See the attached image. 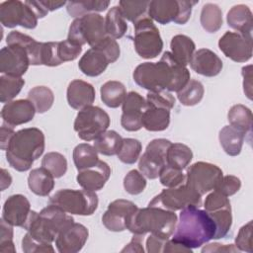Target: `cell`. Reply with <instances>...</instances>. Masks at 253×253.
<instances>
[{"instance_id": "35", "label": "cell", "mask_w": 253, "mask_h": 253, "mask_svg": "<svg viewBox=\"0 0 253 253\" xmlns=\"http://www.w3.org/2000/svg\"><path fill=\"white\" fill-rule=\"evenodd\" d=\"M123 137L116 130H106L94 140V147L98 153L113 156L118 154Z\"/></svg>"}, {"instance_id": "36", "label": "cell", "mask_w": 253, "mask_h": 253, "mask_svg": "<svg viewBox=\"0 0 253 253\" xmlns=\"http://www.w3.org/2000/svg\"><path fill=\"white\" fill-rule=\"evenodd\" d=\"M73 162L78 171L93 167L99 161L98 152L89 143H79L73 149Z\"/></svg>"}, {"instance_id": "26", "label": "cell", "mask_w": 253, "mask_h": 253, "mask_svg": "<svg viewBox=\"0 0 253 253\" xmlns=\"http://www.w3.org/2000/svg\"><path fill=\"white\" fill-rule=\"evenodd\" d=\"M227 25L244 36H252V12L247 5L238 4L230 8L226 16Z\"/></svg>"}, {"instance_id": "1", "label": "cell", "mask_w": 253, "mask_h": 253, "mask_svg": "<svg viewBox=\"0 0 253 253\" xmlns=\"http://www.w3.org/2000/svg\"><path fill=\"white\" fill-rule=\"evenodd\" d=\"M134 82L148 91L178 92L189 82L190 71L178 63L170 51H165L158 62H143L132 73Z\"/></svg>"}, {"instance_id": "45", "label": "cell", "mask_w": 253, "mask_h": 253, "mask_svg": "<svg viewBox=\"0 0 253 253\" xmlns=\"http://www.w3.org/2000/svg\"><path fill=\"white\" fill-rule=\"evenodd\" d=\"M145 100L147 107L163 108L170 111L175 106L174 96L171 94V92L166 90L148 91Z\"/></svg>"}, {"instance_id": "9", "label": "cell", "mask_w": 253, "mask_h": 253, "mask_svg": "<svg viewBox=\"0 0 253 253\" xmlns=\"http://www.w3.org/2000/svg\"><path fill=\"white\" fill-rule=\"evenodd\" d=\"M133 44L136 53L145 59L155 58L163 48L158 28L149 17H143L133 24Z\"/></svg>"}, {"instance_id": "6", "label": "cell", "mask_w": 253, "mask_h": 253, "mask_svg": "<svg viewBox=\"0 0 253 253\" xmlns=\"http://www.w3.org/2000/svg\"><path fill=\"white\" fill-rule=\"evenodd\" d=\"M49 203L61 208L69 214L91 215L98 208V196L93 191L61 189L55 192Z\"/></svg>"}, {"instance_id": "52", "label": "cell", "mask_w": 253, "mask_h": 253, "mask_svg": "<svg viewBox=\"0 0 253 253\" xmlns=\"http://www.w3.org/2000/svg\"><path fill=\"white\" fill-rule=\"evenodd\" d=\"M22 250L25 253H39V252H54L51 243H42L33 239L26 233L22 239Z\"/></svg>"}, {"instance_id": "14", "label": "cell", "mask_w": 253, "mask_h": 253, "mask_svg": "<svg viewBox=\"0 0 253 253\" xmlns=\"http://www.w3.org/2000/svg\"><path fill=\"white\" fill-rule=\"evenodd\" d=\"M38 20L33 9L25 2L9 0L0 4V21L6 28L21 26L25 29H35Z\"/></svg>"}, {"instance_id": "8", "label": "cell", "mask_w": 253, "mask_h": 253, "mask_svg": "<svg viewBox=\"0 0 253 253\" xmlns=\"http://www.w3.org/2000/svg\"><path fill=\"white\" fill-rule=\"evenodd\" d=\"M110 126L109 115L100 107L88 106L80 110L74 121V130L85 141L95 140Z\"/></svg>"}, {"instance_id": "33", "label": "cell", "mask_w": 253, "mask_h": 253, "mask_svg": "<svg viewBox=\"0 0 253 253\" xmlns=\"http://www.w3.org/2000/svg\"><path fill=\"white\" fill-rule=\"evenodd\" d=\"M200 22L203 29L208 33L217 32L223 23L222 11L214 3H207L201 11Z\"/></svg>"}, {"instance_id": "48", "label": "cell", "mask_w": 253, "mask_h": 253, "mask_svg": "<svg viewBox=\"0 0 253 253\" xmlns=\"http://www.w3.org/2000/svg\"><path fill=\"white\" fill-rule=\"evenodd\" d=\"M82 51V46L76 44L69 40L58 42L57 43V55L60 63L72 61L76 59Z\"/></svg>"}, {"instance_id": "25", "label": "cell", "mask_w": 253, "mask_h": 253, "mask_svg": "<svg viewBox=\"0 0 253 253\" xmlns=\"http://www.w3.org/2000/svg\"><path fill=\"white\" fill-rule=\"evenodd\" d=\"M148 17L161 24L167 25L176 22L180 13V5L177 0H153L148 4Z\"/></svg>"}, {"instance_id": "13", "label": "cell", "mask_w": 253, "mask_h": 253, "mask_svg": "<svg viewBox=\"0 0 253 253\" xmlns=\"http://www.w3.org/2000/svg\"><path fill=\"white\" fill-rule=\"evenodd\" d=\"M171 143L165 138L151 140L139 157L138 170L140 173L151 180L158 178L161 169L167 164V150Z\"/></svg>"}, {"instance_id": "55", "label": "cell", "mask_w": 253, "mask_h": 253, "mask_svg": "<svg viewBox=\"0 0 253 253\" xmlns=\"http://www.w3.org/2000/svg\"><path fill=\"white\" fill-rule=\"evenodd\" d=\"M243 76V91L249 100H252V65L243 66L241 69Z\"/></svg>"}, {"instance_id": "62", "label": "cell", "mask_w": 253, "mask_h": 253, "mask_svg": "<svg viewBox=\"0 0 253 253\" xmlns=\"http://www.w3.org/2000/svg\"><path fill=\"white\" fill-rule=\"evenodd\" d=\"M43 5L46 7V9L49 11H54L57 10L61 7H63L67 2L65 1H51V0H44L42 1Z\"/></svg>"}, {"instance_id": "10", "label": "cell", "mask_w": 253, "mask_h": 253, "mask_svg": "<svg viewBox=\"0 0 253 253\" xmlns=\"http://www.w3.org/2000/svg\"><path fill=\"white\" fill-rule=\"evenodd\" d=\"M223 176L222 170L211 163L199 161L187 168L185 184L200 196L213 190Z\"/></svg>"}, {"instance_id": "40", "label": "cell", "mask_w": 253, "mask_h": 253, "mask_svg": "<svg viewBox=\"0 0 253 253\" xmlns=\"http://www.w3.org/2000/svg\"><path fill=\"white\" fill-rule=\"evenodd\" d=\"M205 94L204 85L196 79H190L189 82L177 92V98L184 106H195L199 104Z\"/></svg>"}, {"instance_id": "4", "label": "cell", "mask_w": 253, "mask_h": 253, "mask_svg": "<svg viewBox=\"0 0 253 253\" xmlns=\"http://www.w3.org/2000/svg\"><path fill=\"white\" fill-rule=\"evenodd\" d=\"M177 221L178 217L175 211L148 206L138 209L134 212L128 222L127 229L133 234L143 236L150 233L167 240L173 235Z\"/></svg>"}, {"instance_id": "20", "label": "cell", "mask_w": 253, "mask_h": 253, "mask_svg": "<svg viewBox=\"0 0 253 253\" xmlns=\"http://www.w3.org/2000/svg\"><path fill=\"white\" fill-rule=\"evenodd\" d=\"M36 109L28 99L14 100L6 103L1 110L3 123L14 127L32 121L35 117Z\"/></svg>"}, {"instance_id": "38", "label": "cell", "mask_w": 253, "mask_h": 253, "mask_svg": "<svg viewBox=\"0 0 253 253\" xmlns=\"http://www.w3.org/2000/svg\"><path fill=\"white\" fill-rule=\"evenodd\" d=\"M106 33L109 37L117 40L125 36L127 30V24L123 17L119 6L112 7L105 18Z\"/></svg>"}, {"instance_id": "49", "label": "cell", "mask_w": 253, "mask_h": 253, "mask_svg": "<svg viewBox=\"0 0 253 253\" xmlns=\"http://www.w3.org/2000/svg\"><path fill=\"white\" fill-rule=\"evenodd\" d=\"M235 247L239 251H245L248 253L253 252L252 220L248 221L246 224L240 227L235 238Z\"/></svg>"}, {"instance_id": "32", "label": "cell", "mask_w": 253, "mask_h": 253, "mask_svg": "<svg viewBox=\"0 0 253 253\" xmlns=\"http://www.w3.org/2000/svg\"><path fill=\"white\" fill-rule=\"evenodd\" d=\"M227 120L231 126L243 131L246 134L251 133L252 112L248 107L242 104L232 106L227 113Z\"/></svg>"}, {"instance_id": "58", "label": "cell", "mask_w": 253, "mask_h": 253, "mask_svg": "<svg viewBox=\"0 0 253 253\" xmlns=\"http://www.w3.org/2000/svg\"><path fill=\"white\" fill-rule=\"evenodd\" d=\"M202 252H239V250L235 247V245L228 244H219V243H211L206 245L203 249Z\"/></svg>"}, {"instance_id": "51", "label": "cell", "mask_w": 253, "mask_h": 253, "mask_svg": "<svg viewBox=\"0 0 253 253\" xmlns=\"http://www.w3.org/2000/svg\"><path fill=\"white\" fill-rule=\"evenodd\" d=\"M0 226V251L3 253H15L16 248L13 242V225L1 218Z\"/></svg>"}, {"instance_id": "46", "label": "cell", "mask_w": 253, "mask_h": 253, "mask_svg": "<svg viewBox=\"0 0 253 253\" xmlns=\"http://www.w3.org/2000/svg\"><path fill=\"white\" fill-rule=\"evenodd\" d=\"M159 181L166 188L178 187L185 183L186 174L183 173V170L165 165L159 173Z\"/></svg>"}, {"instance_id": "22", "label": "cell", "mask_w": 253, "mask_h": 253, "mask_svg": "<svg viewBox=\"0 0 253 253\" xmlns=\"http://www.w3.org/2000/svg\"><path fill=\"white\" fill-rule=\"evenodd\" d=\"M189 64L195 72L206 77L216 76L222 69L221 59L215 52L209 48L196 50Z\"/></svg>"}, {"instance_id": "17", "label": "cell", "mask_w": 253, "mask_h": 253, "mask_svg": "<svg viewBox=\"0 0 253 253\" xmlns=\"http://www.w3.org/2000/svg\"><path fill=\"white\" fill-rule=\"evenodd\" d=\"M146 108V100L139 93L128 92L122 104V126L127 131L139 130L142 127V115Z\"/></svg>"}, {"instance_id": "54", "label": "cell", "mask_w": 253, "mask_h": 253, "mask_svg": "<svg viewBox=\"0 0 253 253\" xmlns=\"http://www.w3.org/2000/svg\"><path fill=\"white\" fill-rule=\"evenodd\" d=\"M168 240V239H167ZM161 237L150 234L146 239V251L148 253H160L163 252L164 245L167 241Z\"/></svg>"}, {"instance_id": "42", "label": "cell", "mask_w": 253, "mask_h": 253, "mask_svg": "<svg viewBox=\"0 0 253 253\" xmlns=\"http://www.w3.org/2000/svg\"><path fill=\"white\" fill-rule=\"evenodd\" d=\"M142 150L141 142L135 138H123L118 152V158L125 164H134L140 156Z\"/></svg>"}, {"instance_id": "60", "label": "cell", "mask_w": 253, "mask_h": 253, "mask_svg": "<svg viewBox=\"0 0 253 253\" xmlns=\"http://www.w3.org/2000/svg\"><path fill=\"white\" fill-rule=\"evenodd\" d=\"M25 3L33 9V11L35 12V14L37 15V17L39 19H42V18L45 17L48 13V10L43 5L42 1H34V0L31 1L30 0V1H25Z\"/></svg>"}, {"instance_id": "15", "label": "cell", "mask_w": 253, "mask_h": 253, "mask_svg": "<svg viewBox=\"0 0 253 253\" xmlns=\"http://www.w3.org/2000/svg\"><path fill=\"white\" fill-rule=\"evenodd\" d=\"M222 53L235 62H246L252 57V36L237 32H225L218 41Z\"/></svg>"}, {"instance_id": "7", "label": "cell", "mask_w": 253, "mask_h": 253, "mask_svg": "<svg viewBox=\"0 0 253 253\" xmlns=\"http://www.w3.org/2000/svg\"><path fill=\"white\" fill-rule=\"evenodd\" d=\"M107 37L105 18L98 13H92L74 19L69 27L67 40L81 46L88 43L94 47Z\"/></svg>"}, {"instance_id": "5", "label": "cell", "mask_w": 253, "mask_h": 253, "mask_svg": "<svg viewBox=\"0 0 253 253\" xmlns=\"http://www.w3.org/2000/svg\"><path fill=\"white\" fill-rule=\"evenodd\" d=\"M72 222L74 219L71 214L50 204L40 212L33 211L26 230L33 239L42 243H51L60 230Z\"/></svg>"}, {"instance_id": "3", "label": "cell", "mask_w": 253, "mask_h": 253, "mask_svg": "<svg viewBox=\"0 0 253 253\" xmlns=\"http://www.w3.org/2000/svg\"><path fill=\"white\" fill-rule=\"evenodd\" d=\"M44 134L38 127H27L15 132L6 150L9 165L19 172L28 171L44 151Z\"/></svg>"}, {"instance_id": "16", "label": "cell", "mask_w": 253, "mask_h": 253, "mask_svg": "<svg viewBox=\"0 0 253 253\" xmlns=\"http://www.w3.org/2000/svg\"><path fill=\"white\" fill-rule=\"evenodd\" d=\"M137 210V206L128 200H115L109 204L102 216V222L110 231H124L127 229L128 222Z\"/></svg>"}, {"instance_id": "34", "label": "cell", "mask_w": 253, "mask_h": 253, "mask_svg": "<svg viewBox=\"0 0 253 253\" xmlns=\"http://www.w3.org/2000/svg\"><path fill=\"white\" fill-rule=\"evenodd\" d=\"M110 5L109 1H69L66 3V10L73 18H79L84 15L105 11Z\"/></svg>"}, {"instance_id": "18", "label": "cell", "mask_w": 253, "mask_h": 253, "mask_svg": "<svg viewBox=\"0 0 253 253\" xmlns=\"http://www.w3.org/2000/svg\"><path fill=\"white\" fill-rule=\"evenodd\" d=\"M32 213L33 211L31 210L29 200L22 194H15L5 201L2 210V218L13 226L26 229Z\"/></svg>"}, {"instance_id": "37", "label": "cell", "mask_w": 253, "mask_h": 253, "mask_svg": "<svg viewBox=\"0 0 253 253\" xmlns=\"http://www.w3.org/2000/svg\"><path fill=\"white\" fill-rule=\"evenodd\" d=\"M193 158V152L189 146L183 143H171L167 150V165L177 168L185 169Z\"/></svg>"}, {"instance_id": "11", "label": "cell", "mask_w": 253, "mask_h": 253, "mask_svg": "<svg viewBox=\"0 0 253 253\" xmlns=\"http://www.w3.org/2000/svg\"><path fill=\"white\" fill-rule=\"evenodd\" d=\"M201 204L202 196L192 191L184 183L178 187L162 190L148 203V206L159 207L168 211H181L189 206L200 207Z\"/></svg>"}, {"instance_id": "39", "label": "cell", "mask_w": 253, "mask_h": 253, "mask_svg": "<svg viewBox=\"0 0 253 253\" xmlns=\"http://www.w3.org/2000/svg\"><path fill=\"white\" fill-rule=\"evenodd\" d=\"M28 100L33 103L37 113L43 114L52 107L54 95L46 86H36L29 91Z\"/></svg>"}, {"instance_id": "29", "label": "cell", "mask_w": 253, "mask_h": 253, "mask_svg": "<svg viewBox=\"0 0 253 253\" xmlns=\"http://www.w3.org/2000/svg\"><path fill=\"white\" fill-rule=\"evenodd\" d=\"M171 54L173 58L180 64L187 66L196 51V44L193 40L186 35H176L170 42Z\"/></svg>"}, {"instance_id": "23", "label": "cell", "mask_w": 253, "mask_h": 253, "mask_svg": "<svg viewBox=\"0 0 253 253\" xmlns=\"http://www.w3.org/2000/svg\"><path fill=\"white\" fill-rule=\"evenodd\" d=\"M95 88L86 81L74 79L68 84L66 99L72 109L80 111L85 107L91 106L95 101Z\"/></svg>"}, {"instance_id": "19", "label": "cell", "mask_w": 253, "mask_h": 253, "mask_svg": "<svg viewBox=\"0 0 253 253\" xmlns=\"http://www.w3.org/2000/svg\"><path fill=\"white\" fill-rule=\"evenodd\" d=\"M88 229L81 223L72 222L65 226L55 238V246L60 253H77L88 239Z\"/></svg>"}, {"instance_id": "43", "label": "cell", "mask_w": 253, "mask_h": 253, "mask_svg": "<svg viewBox=\"0 0 253 253\" xmlns=\"http://www.w3.org/2000/svg\"><path fill=\"white\" fill-rule=\"evenodd\" d=\"M148 4L149 1H120L119 8L125 20L134 24L145 17L144 14L148 10Z\"/></svg>"}, {"instance_id": "31", "label": "cell", "mask_w": 253, "mask_h": 253, "mask_svg": "<svg viewBox=\"0 0 253 253\" xmlns=\"http://www.w3.org/2000/svg\"><path fill=\"white\" fill-rule=\"evenodd\" d=\"M100 94L103 103L107 107L115 109L124 103L126 97V90L122 82L110 80L101 86Z\"/></svg>"}, {"instance_id": "61", "label": "cell", "mask_w": 253, "mask_h": 253, "mask_svg": "<svg viewBox=\"0 0 253 253\" xmlns=\"http://www.w3.org/2000/svg\"><path fill=\"white\" fill-rule=\"evenodd\" d=\"M12 183V177L10 173L2 168L1 169V191H4L6 188H8Z\"/></svg>"}, {"instance_id": "21", "label": "cell", "mask_w": 253, "mask_h": 253, "mask_svg": "<svg viewBox=\"0 0 253 253\" xmlns=\"http://www.w3.org/2000/svg\"><path fill=\"white\" fill-rule=\"evenodd\" d=\"M110 176V166L105 161L99 160L93 167L78 171L76 180L83 189L96 192L105 186Z\"/></svg>"}, {"instance_id": "56", "label": "cell", "mask_w": 253, "mask_h": 253, "mask_svg": "<svg viewBox=\"0 0 253 253\" xmlns=\"http://www.w3.org/2000/svg\"><path fill=\"white\" fill-rule=\"evenodd\" d=\"M14 134H15L14 127L3 123L1 126V132H0V148L2 150H7L9 142Z\"/></svg>"}, {"instance_id": "44", "label": "cell", "mask_w": 253, "mask_h": 253, "mask_svg": "<svg viewBox=\"0 0 253 253\" xmlns=\"http://www.w3.org/2000/svg\"><path fill=\"white\" fill-rule=\"evenodd\" d=\"M42 167L48 170L54 178H60L67 171V160L59 152H48L42 160Z\"/></svg>"}, {"instance_id": "27", "label": "cell", "mask_w": 253, "mask_h": 253, "mask_svg": "<svg viewBox=\"0 0 253 253\" xmlns=\"http://www.w3.org/2000/svg\"><path fill=\"white\" fill-rule=\"evenodd\" d=\"M28 186L35 195L46 197L54 188V177L43 167L36 168L29 173Z\"/></svg>"}, {"instance_id": "24", "label": "cell", "mask_w": 253, "mask_h": 253, "mask_svg": "<svg viewBox=\"0 0 253 253\" xmlns=\"http://www.w3.org/2000/svg\"><path fill=\"white\" fill-rule=\"evenodd\" d=\"M112 63L106 52L99 46L89 48L80 58L78 67L80 71L90 77L101 75Z\"/></svg>"}, {"instance_id": "2", "label": "cell", "mask_w": 253, "mask_h": 253, "mask_svg": "<svg viewBox=\"0 0 253 253\" xmlns=\"http://www.w3.org/2000/svg\"><path fill=\"white\" fill-rule=\"evenodd\" d=\"M215 224L211 215L199 207L189 206L181 210L173 240L195 249L214 238Z\"/></svg>"}, {"instance_id": "47", "label": "cell", "mask_w": 253, "mask_h": 253, "mask_svg": "<svg viewBox=\"0 0 253 253\" xmlns=\"http://www.w3.org/2000/svg\"><path fill=\"white\" fill-rule=\"evenodd\" d=\"M146 187L145 176L138 170H130L124 178V188L129 195H138Z\"/></svg>"}, {"instance_id": "57", "label": "cell", "mask_w": 253, "mask_h": 253, "mask_svg": "<svg viewBox=\"0 0 253 253\" xmlns=\"http://www.w3.org/2000/svg\"><path fill=\"white\" fill-rule=\"evenodd\" d=\"M164 253H175V252H182V253H192L193 249L186 247L180 242H177L173 239H168L163 248Z\"/></svg>"}, {"instance_id": "12", "label": "cell", "mask_w": 253, "mask_h": 253, "mask_svg": "<svg viewBox=\"0 0 253 253\" xmlns=\"http://www.w3.org/2000/svg\"><path fill=\"white\" fill-rule=\"evenodd\" d=\"M204 208L215 224L213 239L223 238L230 230L232 224L231 206L228 198L213 190V192L206 197Z\"/></svg>"}, {"instance_id": "28", "label": "cell", "mask_w": 253, "mask_h": 253, "mask_svg": "<svg viewBox=\"0 0 253 253\" xmlns=\"http://www.w3.org/2000/svg\"><path fill=\"white\" fill-rule=\"evenodd\" d=\"M246 133L231 126H223L219 130L218 139L224 152L229 156H237L242 149Z\"/></svg>"}, {"instance_id": "41", "label": "cell", "mask_w": 253, "mask_h": 253, "mask_svg": "<svg viewBox=\"0 0 253 253\" xmlns=\"http://www.w3.org/2000/svg\"><path fill=\"white\" fill-rule=\"evenodd\" d=\"M25 85V80L22 77L2 75L0 77V102L9 103L21 92Z\"/></svg>"}, {"instance_id": "30", "label": "cell", "mask_w": 253, "mask_h": 253, "mask_svg": "<svg viewBox=\"0 0 253 253\" xmlns=\"http://www.w3.org/2000/svg\"><path fill=\"white\" fill-rule=\"evenodd\" d=\"M170 124V111L163 108L147 107L142 115V126L149 131L165 130Z\"/></svg>"}, {"instance_id": "50", "label": "cell", "mask_w": 253, "mask_h": 253, "mask_svg": "<svg viewBox=\"0 0 253 253\" xmlns=\"http://www.w3.org/2000/svg\"><path fill=\"white\" fill-rule=\"evenodd\" d=\"M241 188V181L238 177L233 175L222 176L220 180L217 182L215 188L213 190L219 192L220 194L230 197L236 194Z\"/></svg>"}, {"instance_id": "53", "label": "cell", "mask_w": 253, "mask_h": 253, "mask_svg": "<svg viewBox=\"0 0 253 253\" xmlns=\"http://www.w3.org/2000/svg\"><path fill=\"white\" fill-rule=\"evenodd\" d=\"M199 1H185V0H179V5H180V13L178 16L177 21L175 22V24H179V25H184L186 24L190 17H191V13H192V8L194 5H196Z\"/></svg>"}, {"instance_id": "59", "label": "cell", "mask_w": 253, "mask_h": 253, "mask_svg": "<svg viewBox=\"0 0 253 253\" xmlns=\"http://www.w3.org/2000/svg\"><path fill=\"white\" fill-rule=\"evenodd\" d=\"M143 247H142V235L139 234H133L130 242L126 245L122 252H141L143 253Z\"/></svg>"}]
</instances>
